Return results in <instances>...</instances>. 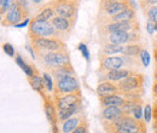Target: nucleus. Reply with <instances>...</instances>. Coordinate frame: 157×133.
Segmentation results:
<instances>
[{"label": "nucleus", "instance_id": "f257e3e1", "mask_svg": "<svg viewBox=\"0 0 157 133\" xmlns=\"http://www.w3.org/2000/svg\"><path fill=\"white\" fill-rule=\"evenodd\" d=\"M146 122L138 121L131 115H122L113 122H105L108 133H146Z\"/></svg>", "mask_w": 157, "mask_h": 133}, {"label": "nucleus", "instance_id": "f03ea898", "mask_svg": "<svg viewBox=\"0 0 157 133\" xmlns=\"http://www.w3.org/2000/svg\"><path fill=\"white\" fill-rule=\"evenodd\" d=\"M145 76L136 72L131 76L117 82L118 92L126 99H141L144 95Z\"/></svg>", "mask_w": 157, "mask_h": 133}, {"label": "nucleus", "instance_id": "7ed1b4c3", "mask_svg": "<svg viewBox=\"0 0 157 133\" xmlns=\"http://www.w3.org/2000/svg\"><path fill=\"white\" fill-rule=\"evenodd\" d=\"M29 34L30 38H56L60 39L58 30L52 25L51 22H44L33 18L29 23Z\"/></svg>", "mask_w": 157, "mask_h": 133}, {"label": "nucleus", "instance_id": "20e7f679", "mask_svg": "<svg viewBox=\"0 0 157 133\" xmlns=\"http://www.w3.org/2000/svg\"><path fill=\"white\" fill-rule=\"evenodd\" d=\"M39 53L41 55V59L44 64L51 70L62 68V67H67V65H71L68 50L65 51H39Z\"/></svg>", "mask_w": 157, "mask_h": 133}, {"label": "nucleus", "instance_id": "39448f33", "mask_svg": "<svg viewBox=\"0 0 157 133\" xmlns=\"http://www.w3.org/2000/svg\"><path fill=\"white\" fill-rule=\"evenodd\" d=\"M80 0H53L52 6L57 16L68 18L73 24L76 21Z\"/></svg>", "mask_w": 157, "mask_h": 133}, {"label": "nucleus", "instance_id": "423d86ee", "mask_svg": "<svg viewBox=\"0 0 157 133\" xmlns=\"http://www.w3.org/2000/svg\"><path fill=\"white\" fill-rule=\"evenodd\" d=\"M33 47L39 51H65L67 45L56 38H30Z\"/></svg>", "mask_w": 157, "mask_h": 133}, {"label": "nucleus", "instance_id": "0eeeda50", "mask_svg": "<svg viewBox=\"0 0 157 133\" xmlns=\"http://www.w3.org/2000/svg\"><path fill=\"white\" fill-rule=\"evenodd\" d=\"M76 92H81V91H80V85H78V80L75 79V76H67V77L59 79L56 81L55 90H53L55 97L68 95V93H76Z\"/></svg>", "mask_w": 157, "mask_h": 133}, {"label": "nucleus", "instance_id": "6e6552de", "mask_svg": "<svg viewBox=\"0 0 157 133\" xmlns=\"http://www.w3.org/2000/svg\"><path fill=\"white\" fill-rule=\"evenodd\" d=\"M106 42L114 45H127L139 41V30L134 32H114L105 34Z\"/></svg>", "mask_w": 157, "mask_h": 133}, {"label": "nucleus", "instance_id": "1a4fd4ad", "mask_svg": "<svg viewBox=\"0 0 157 133\" xmlns=\"http://www.w3.org/2000/svg\"><path fill=\"white\" fill-rule=\"evenodd\" d=\"M80 102H81V92L68 93V95L55 97V104H56L58 110L78 107V104H80Z\"/></svg>", "mask_w": 157, "mask_h": 133}, {"label": "nucleus", "instance_id": "9d476101", "mask_svg": "<svg viewBox=\"0 0 157 133\" xmlns=\"http://www.w3.org/2000/svg\"><path fill=\"white\" fill-rule=\"evenodd\" d=\"M124 58L120 56H104L100 55V72H111L122 69L124 65Z\"/></svg>", "mask_w": 157, "mask_h": 133}, {"label": "nucleus", "instance_id": "9b49d317", "mask_svg": "<svg viewBox=\"0 0 157 133\" xmlns=\"http://www.w3.org/2000/svg\"><path fill=\"white\" fill-rule=\"evenodd\" d=\"M22 18H28L25 17V15L23 14V11L20 9V6L13 2L11 5V7L9 9V11L5 14V17L1 19L2 25H16L20 22H22Z\"/></svg>", "mask_w": 157, "mask_h": 133}, {"label": "nucleus", "instance_id": "f8f14e48", "mask_svg": "<svg viewBox=\"0 0 157 133\" xmlns=\"http://www.w3.org/2000/svg\"><path fill=\"white\" fill-rule=\"evenodd\" d=\"M139 30V22L133 21V22H127V23H106L103 27L101 33L104 34H109V33H114V32H134Z\"/></svg>", "mask_w": 157, "mask_h": 133}, {"label": "nucleus", "instance_id": "ddd939ff", "mask_svg": "<svg viewBox=\"0 0 157 133\" xmlns=\"http://www.w3.org/2000/svg\"><path fill=\"white\" fill-rule=\"evenodd\" d=\"M133 21H137V14H136V10L132 9V7H128L127 10L122 11L118 15L109 17V23L110 22H114V23H127V22H133Z\"/></svg>", "mask_w": 157, "mask_h": 133}, {"label": "nucleus", "instance_id": "4468645a", "mask_svg": "<svg viewBox=\"0 0 157 133\" xmlns=\"http://www.w3.org/2000/svg\"><path fill=\"white\" fill-rule=\"evenodd\" d=\"M44 109H45V114L48 120V122L51 125L57 123V111H56V104L55 102L51 99V97H44Z\"/></svg>", "mask_w": 157, "mask_h": 133}, {"label": "nucleus", "instance_id": "2eb2a0df", "mask_svg": "<svg viewBox=\"0 0 157 133\" xmlns=\"http://www.w3.org/2000/svg\"><path fill=\"white\" fill-rule=\"evenodd\" d=\"M97 95L98 97H104V96L110 95H118V87L117 84L113 82V81H103L100 82L97 87Z\"/></svg>", "mask_w": 157, "mask_h": 133}, {"label": "nucleus", "instance_id": "dca6fc26", "mask_svg": "<svg viewBox=\"0 0 157 133\" xmlns=\"http://www.w3.org/2000/svg\"><path fill=\"white\" fill-rule=\"evenodd\" d=\"M99 100H100V104L104 108H106V107H122L127 99L121 95H110L99 97Z\"/></svg>", "mask_w": 157, "mask_h": 133}, {"label": "nucleus", "instance_id": "f3484780", "mask_svg": "<svg viewBox=\"0 0 157 133\" xmlns=\"http://www.w3.org/2000/svg\"><path fill=\"white\" fill-rule=\"evenodd\" d=\"M132 69H117V70H111L105 73V81H113V82H118L132 74H134Z\"/></svg>", "mask_w": 157, "mask_h": 133}, {"label": "nucleus", "instance_id": "a211bd4d", "mask_svg": "<svg viewBox=\"0 0 157 133\" xmlns=\"http://www.w3.org/2000/svg\"><path fill=\"white\" fill-rule=\"evenodd\" d=\"M123 115L121 107H106L101 110V119L104 122H113Z\"/></svg>", "mask_w": 157, "mask_h": 133}, {"label": "nucleus", "instance_id": "6ab92c4d", "mask_svg": "<svg viewBox=\"0 0 157 133\" xmlns=\"http://www.w3.org/2000/svg\"><path fill=\"white\" fill-rule=\"evenodd\" d=\"M129 7V4H128V0H123V1H117V2H114L111 5H109L103 12L105 14L106 17H113L115 15L121 14L122 11L127 10Z\"/></svg>", "mask_w": 157, "mask_h": 133}, {"label": "nucleus", "instance_id": "aec40b11", "mask_svg": "<svg viewBox=\"0 0 157 133\" xmlns=\"http://www.w3.org/2000/svg\"><path fill=\"white\" fill-rule=\"evenodd\" d=\"M52 25L58 30L59 33H69L71 30V27L74 25L68 18H64V17H60V16H55L52 21H51Z\"/></svg>", "mask_w": 157, "mask_h": 133}, {"label": "nucleus", "instance_id": "412c9836", "mask_svg": "<svg viewBox=\"0 0 157 133\" xmlns=\"http://www.w3.org/2000/svg\"><path fill=\"white\" fill-rule=\"evenodd\" d=\"M29 85L32 86V88L34 91H36L38 93H40V95L42 96V98L46 97V95H45L46 87H45V84H44V79L39 74H35L34 76L29 77Z\"/></svg>", "mask_w": 157, "mask_h": 133}, {"label": "nucleus", "instance_id": "4be33fe9", "mask_svg": "<svg viewBox=\"0 0 157 133\" xmlns=\"http://www.w3.org/2000/svg\"><path fill=\"white\" fill-rule=\"evenodd\" d=\"M55 16H56L55 9H53V6H52V2H50V4L46 5L41 11H39V14H38L34 18L39 19V21H44V22H51Z\"/></svg>", "mask_w": 157, "mask_h": 133}, {"label": "nucleus", "instance_id": "5701e85b", "mask_svg": "<svg viewBox=\"0 0 157 133\" xmlns=\"http://www.w3.org/2000/svg\"><path fill=\"white\" fill-rule=\"evenodd\" d=\"M85 119H82L81 116H76V117H70L68 120H65L62 125V132L63 133H71L78 125L83 121Z\"/></svg>", "mask_w": 157, "mask_h": 133}, {"label": "nucleus", "instance_id": "b1692460", "mask_svg": "<svg viewBox=\"0 0 157 133\" xmlns=\"http://www.w3.org/2000/svg\"><path fill=\"white\" fill-rule=\"evenodd\" d=\"M123 50H124V46L123 45H114V44L105 42V44H103L100 55L113 56V55H116V53H123Z\"/></svg>", "mask_w": 157, "mask_h": 133}, {"label": "nucleus", "instance_id": "393cba45", "mask_svg": "<svg viewBox=\"0 0 157 133\" xmlns=\"http://www.w3.org/2000/svg\"><path fill=\"white\" fill-rule=\"evenodd\" d=\"M16 63L18 64V67H20L21 69L24 72V74L28 76V79L32 77V76H34L35 74H38V72L35 70V68H34L33 65L27 64V63L24 62V59L22 58V56H20V55L16 57Z\"/></svg>", "mask_w": 157, "mask_h": 133}, {"label": "nucleus", "instance_id": "a878e982", "mask_svg": "<svg viewBox=\"0 0 157 133\" xmlns=\"http://www.w3.org/2000/svg\"><path fill=\"white\" fill-rule=\"evenodd\" d=\"M141 46L140 44L134 42V44H127V46H124V50H123V55L127 56V57H137L140 55L141 52Z\"/></svg>", "mask_w": 157, "mask_h": 133}, {"label": "nucleus", "instance_id": "bb28decb", "mask_svg": "<svg viewBox=\"0 0 157 133\" xmlns=\"http://www.w3.org/2000/svg\"><path fill=\"white\" fill-rule=\"evenodd\" d=\"M52 75L56 77V80L67 77V76H73L74 75V70L71 68V65H67V67H62V68H57L51 70Z\"/></svg>", "mask_w": 157, "mask_h": 133}, {"label": "nucleus", "instance_id": "cd10ccee", "mask_svg": "<svg viewBox=\"0 0 157 133\" xmlns=\"http://www.w3.org/2000/svg\"><path fill=\"white\" fill-rule=\"evenodd\" d=\"M140 103H141V99H127L124 102V104L121 107L123 115H132L136 107L139 105Z\"/></svg>", "mask_w": 157, "mask_h": 133}, {"label": "nucleus", "instance_id": "c85d7f7f", "mask_svg": "<svg viewBox=\"0 0 157 133\" xmlns=\"http://www.w3.org/2000/svg\"><path fill=\"white\" fill-rule=\"evenodd\" d=\"M78 110V107H74V108H69V109H63V110H58V120L60 121H65V120H68V119H70V117H73V115L76 114Z\"/></svg>", "mask_w": 157, "mask_h": 133}, {"label": "nucleus", "instance_id": "c756f323", "mask_svg": "<svg viewBox=\"0 0 157 133\" xmlns=\"http://www.w3.org/2000/svg\"><path fill=\"white\" fill-rule=\"evenodd\" d=\"M145 16L149 22H152V23H157V5H154L151 7H149L145 12Z\"/></svg>", "mask_w": 157, "mask_h": 133}, {"label": "nucleus", "instance_id": "7c9ffc66", "mask_svg": "<svg viewBox=\"0 0 157 133\" xmlns=\"http://www.w3.org/2000/svg\"><path fill=\"white\" fill-rule=\"evenodd\" d=\"M42 79H44V84H45L46 90L50 91V92H53L55 85H53V80H52L51 75H50L48 73H44V74H42Z\"/></svg>", "mask_w": 157, "mask_h": 133}, {"label": "nucleus", "instance_id": "2f4dec72", "mask_svg": "<svg viewBox=\"0 0 157 133\" xmlns=\"http://www.w3.org/2000/svg\"><path fill=\"white\" fill-rule=\"evenodd\" d=\"M13 2L15 0H0V16L6 14Z\"/></svg>", "mask_w": 157, "mask_h": 133}, {"label": "nucleus", "instance_id": "473e14b6", "mask_svg": "<svg viewBox=\"0 0 157 133\" xmlns=\"http://www.w3.org/2000/svg\"><path fill=\"white\" fill-rule=\"evenodd\" d=\"M29 0H15V2L20 6V9L23 11V14L25 15V17H28L29 15Z\"/></svg>", "mask_w": 157, "mask_h": 133}, {"label": "nucleus", "instance_id": "72a5a7b5", "mask_svg": "<svg viewBox=\"0 0 157 133\" xmlns=\"http://www.w3.org/2000/svg\"><path fill=\"white\" fill-rule=\"evenodd\" d=\"M143 115H144V121L146 123H149L152 119V107L150 104H146L145 108H144V111H143Z\"/></svg>", "mask_w": 157, "mask_h": 133}, {"label": "nucleus", "instance_id": "f704fd0d", "mask_svg": "<svg viewBox=\"0 0 157 133\" xmlns=\"http://www.w3.org/2000/svg\"><path fill=\"white\" fill-rule=\"evenodd\" d=\"M139 1V6L141 7V10L145 12L149 7L157 5V0H138Z\"/></svg>", "mask_w": 157, "mask_h": 133}, {"label": "nucleus", "instance_id": "c9c22d12", "mask_svg": "<svg viewBox=\"0 0 157 133\" xmlns=\"http://www.w3.org/2000/svg\"><path fill=\"white\" fill-rule=\"evenodd\" d=\"M139 57H140V61H141L144 67H149L150 65V53L146 50H141Z\"/></svg>", "mask_w": 157, "mask_h": 133}, {"label": "nucleus", "instance_id": "e433bc0d", "mask_svg": "<svg viewBox=\"0 0 157 133\" xmlns=\"http://www.w3.org/2000/svg\"><path fill=\"white\" fill-rule=\"evenodd\" d=\"M78 51L82 53V56L85 57V59H86V61H90V51H88L87 46H86L83 42H80V44H78Z\"/></svg>", "mask_w": 157, "mask_h": 133}, {"label": "nucleus", "instance_id": "4c0bfd02", "mask_svg": "<svg viewBox=\"0 0 157 133\" xmlns=\"http://www.w3.org/2000/svg\"><path fill=\"white\" fill-rule=\"evenodd\" d=\"M71 133H88V126H87L86 120H83Z\"/></svg>", "mask_w": 157, "mask_h": 133}, {"label": "nucleus", "instance_id": "58836bf2", "mask_svg": "<svg viewBox=\"0 0 157 133\" xmlns=\"http://www.w3.org/2000/svg\"><path fill=\"white\" fill-rule=\"evenodd\" d=\"M2 51H4L7 56H10V57H13V56H15V49H13V46H12L11 44H9V42H6V44L2 45Z\"/></svg>", "mask_w": 157, "mask_h": 133}, {"label": "nucleus", "instance_id": "ea45409f", "mask_svg": "<svg viewBox=\"0 0 157 133\" xmlns=\"http://www.w3.org/2000/svg\"><path fill=\"white\" fill-rule=\"evenodd\" d=\"M131 116H133V117H134L136 120H138V121H140V120L144 117V115H143V109H141V103L136 107V109L133 110V113H132Z\"/></svg>", "mask_w": 157, "mask_h": 133}, {"label": "nucleus", "instance_id": "a19ab883", "mask_svg": "<svg viewBox=\"0 0 157 133\" xmlns=\"http://www.w3.org/2000/svg\"><path fill=\"white\" fill-rule=\"evenodd\" d=\"M146 30L149 32L150 35H152V34L155 33V23L147 21V22H146Z\"/></svg>", "mask_w": 157, "mask_h": 133}, {"label": "nucleus", "instance_id": "79ce46f5", "mask_svg": "<svg viewBox=\"0 0 157 133\" xmlns=\"http://www.w3.org/2000/svg\"><path fill=\"white\" fill-rule=\"evenodd\" d=\"M29 23H30V21H29V18H24L23 21H22V22H20L18 24H16L15 27H16V28H23V27L28 25Z\"/></svg>", "mask_w": 157, "mask_h": 133}, {"label": "nucleus", "instance_id": "37998d69", "mask_svg": "<svg viewBox=\"0 0 157 133\" xmlns=\"http://www.w3.org/2000/svg\"><path fill=\"white\" fill-rule=\"evenodd\" d=\"M152 95H154V98L157 100V81L154 82V86H152Z\"/></svg>", "mask_w": 157, "mask_h": 133}, {"label": "nucleus", "instance_id": "c03bdc74", "mask_svg": "<svg viewBox=\"0 0 157 133\" xmlns=\"http://www.w3.org/2000/svg\"><path fill=\"white\" fill-rule=\"evenodd\" d=\"M152 117L157 120V100L155 102V105H154V108H152Z\"/></svg>", "mask_w": 157, "mask_h": 133}, {"label": "nucleus", "instance_id": "a18cd8bd", "mask_svg": "<svg viewBox=\"0 0 157 133\" xmlns=\"http://www.w3.org/2000/svg\"><path fill=\"white\" fill-rule=\"evenodd\" d=\"M128 4H129V7H132V9H134V10H137L138 7V4L134 1V0H128Z\"/></svg>", "mask_w": 157, "mask_h": 133}, {"label": "nucleus", "instance_id": "49530a36", "mask_svg": "<svg viewBox=\"0 0 157 133\" xmlns=\"http://www.w3.org/2000/svg\"><path fill=\"white\" fill-rule=\"evenodd\" d=\"M52 133H59L58 127H57V123H55V125H52Z\"/></svg>", "mask_w": 157, "mask_h": 133}, {"label": "nucleus", "instance_id": "de8ad7c7", "mask_svg": "<svg viewBox=\"0 0 157 133\" xmlns=\"http://www.w3.org/2000/svg\"><path fill=\"white\" fill-rule=\"evenodd\" d=\"M29 1H32V2H34V4H41L44 0H29Z\"/></svg>", "mask_w": 157, "mask_h": 133}, {"label": "nucleus", "instance_id": "09e8293b", "mask_svg": "<svg viewBox=\"0 0 157 133\" xmlns=\"http://www.w3.org/2000/svg\"><path fill=\"white\" fill-rule=\"evenodd\" d=\"M154 53H157V41H155L154 44Z\"/></svg>", "mask_w": 157, "mask_h": 133}, {"label": "nucleus", "instance_id": "8fccbe9b", "mask_svg": "<svg viewBox=\"0 0 157 133\" xmlns=\"http://www.w3.org/2000/svg\"><path fill=\"white\" fill-rule=\"evenodd\" d=\"M154 130H155V133H157V120H155L154 122Z\"/></svg>", "mask_w": 157, "mask_h": 133}, {"label": "nucleus", "instance_id": "3c124183", "mask_svg": "<svg viewBox=\"0 0 157 133\" xmlns=\"http://www.w3.org/2000/svg\"><path fill=\"white\" fill-rule=\"evenodd\" d=\"M154 81H157V69H155V74H154Z\"/></svg>", "mask_w": 157, "mask_h": 133}, {"label": "nucleus", "instance_id": "603ef678", "mask_svg": "<svg viewBox=\"0 0 157 133\" xmlns=\"http://www.w3.org/2000/svg\"><path fill=\"white\" fill-rule=\"evenodd\" d=\"M154 57H155V64H156V69H157V53H154Z\"/></svg>", "mask_w": 157, "mask_h": 133}, {"label": "nucleus", "instance_id": "864d4df0", "mask_svg": "<svg viewBox=\"0 0 157 133\" xmlns=\"http://www.w3.org/2000/svg\"><path fill=\"white\" fill-rule=\"evenodd\" d=\"M155 32H157V23H155Z\"/></svg>", "mask_w": 157, "mask_h": 133}, {"label": "nucleus", "instance_id": "5fc2aeb1", "mask_svg": "<svg viewBox=\"0 0 157 133\" xmlns=\"http://www.w3.org/2000/svg\"><path fill=\"white\" fill-rule=\"evenodd\" d=\"M0 21H1V16H0Z\"/></svg>", "mask_w": 157, "mask_h": 133}, {"label": "nucleus", "instance_id": "6e6d98bb", "mask_svg": "<svg viewBox=\"0 0 157 133\" xmlns=\"http://www.w3.org/2000/svg\"><path fill=\"white\" fill-rule=\"evenodd\" d=\"M156 41H157V40H156Z\"/></svg>", "mask_w": 157, "mask_h": 133}]
</instances>
